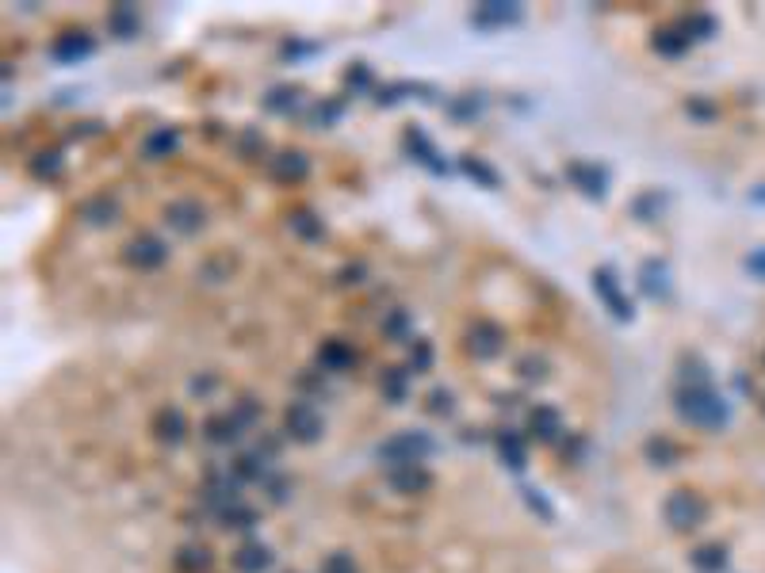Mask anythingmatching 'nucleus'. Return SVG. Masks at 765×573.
I'll list each match as a JSON object with an SVG mask.
<instances>
[{
  "instance_id": "25",
  "label": "nucleus",
  "mask_w": 765,
  "mask_h": 573,
  "mask_svg": "<svg viewBox=\"0 0 765 573\" xmlns=\"http://www.w3.org/2000/svg\"><path fill=\"white\" fill-rule=\"evenodd\" d=\"M460 168H463L467 176H471V180L478 184V188H486V192H498V188H502V176H498V168H494V165H486L483 157H463V161H460Z\"/></svg>"
},
{
  "instance_id": "38",
  "label": "nucleus",
  "mask_w": 765,
  "mask_h": 573,
  "mask_svg": "<svg viewBox=\"0 0 765 573\" xmlns=\"http://www.w3.org/2000/svg\"><path fill=\"white\" fill-rule=\"evenodd\" d=\"M643 451H647V458H650L655 466H674V458H677V448H674L670 440H662V436L647 440V448H643Z\"/></svg>"
},
{
  "instance_id": "40",
  "label": "nucleus",
  "mask_w": 765,
  "mask_h": 573,
  "mask_svg": "<svg viewBox=\"0 0 765 573\" xmlns=\"http://www.w3.org/2000/svg\"><path fill=\"white\" fill-rule=\"evenodd\" d=\"M692 566H697L701 573L724 569V547H701L697 554H692Z\"/></svg>"
},
{
  "instance_id": "20",
  "label": "nucleus",
  "mask_w": 765,
  "mask_h": 573,
  "mask_svg": "<svg viewBox=\"0 0 765 573\" xmlns=\"http://www.w3.org/2000/svg\"><path fill=\"white\" fill-rule=\"evenodd\" d=\"M203 436L211 443H219V448H226V443H234L242 436V421H237L234 413H215V417L203 421Z\"/></svg>"
},
{
  "instance_id": "26",
  "label": "nucleus",
  "mask_w": 765,
  "mask_h": 573,
  "mask_svg": "<svg viewBox=\"0 0 765 573\" xmlns=\"http://www.w3.org/2000/svg\"><path fill=\"white\" fill-rule=\"evenodd\" d=\"M640 286H643L647 298H666V291H670V283H666V264L662 261H643Z\"/></svg>"
},
{
  "instance_id": "1",
  "label": "nucleus",
  "mask_w": 765,
  "mask_h": 573,
  "mask_svg": "<svg viewBox=\"0 0 765 573\" xmlns=\"http://www.w3.org/2000/svg\"><path fill=\"white\" fill-rule=\"evenodd\" d=\"M677 417L701 428H719L727 421V406L708 386H682L677 390Z\"/></svg>"
},
{
  "instance_id": "22",
  "label": "nucleus",
  "mask_w": 765,
  "mask_h": 573,
  "mask_svg": "<svg viewBox=\"0 0 765 573\" xmlns=\"http://www.w3.org/2000/svg\"><path fill=\"white\" fill-rule=\"evenodd\" d=\"M81 218L89 226H111L119 218V203L111 195H92V199H84L81 203Z\"/></svg>"
},
{
  "instance_id": "23",
  "label": "nucleus",
  "mask_w": 765,
  "mask_h": 573,
  "mask_svg": "<svg viewBox=\"0 0 765 573\" xmlns=\"http://www.w3.org/2000/svg\"><path fill=\"white\" fill-rule=\"evenodd\" d=\"M268 566H272V551H268L264 543H245V547H237V554H234L237 573H264Z\"/></svg>"
},
{
  "instance_id": "7",
  "label": "nucleus",
  "mask_w": 765,
  "mask_h": 573,
  "mask_svg": "<svg viewBox=\"0 0 765 573\" xmlns=\"http://www.w3.org/2000/svg\"><path fill=\"white\" fill-rule=\"evenodd\" d=\"M126 264L138 268V271H153V268H161L168 261V245L158 237V234H138L131 245H126Z\"/></svg>"
},
{
  "instance_id": "5",
  "label": "nucleus",
  "mask_w": 765,
  "mask_h": 573,
  "mask_svg": "<svg viewBox=\"0 0 765 573\" xmlns=\"http://www.w3.org/2000/svg\"><path fill=\"white\" fill-rule=\"evenodd\" d=\"M283 428H288V436H291L295 443H314V440L325 432L322 413L310 406V401H291L288 413H283Z\"/></svg>"
},
{
  "instance_id": "14",
  "label": "nucleus",
  "mask_w": 765,
  "mask_h": 573,
  "mask_svg": "<svg viewBox=\"0 0 765 573\" xmlns=\"http://www.w3.org/2000/svg\"><path fill=\"white\" fill-rule=\"evenodd\" d=\"M387 485L394 493H425L433 485V475L425 470V463H414V466H391L387 470Z\"/></svg>"
},
{
  "instance_id": "2",
  "label": "nucleus",
  "mask_w": 765,
  "mask_h": 573,
  "mask_svg": "<svg viewBox=\"0 0 765 573\" xmlns=\"http://www.w3.org/2000/svg\"><path fill=\"white\" fill-rule=\"evenodd\" d=\"M433 455V440L425 432H399L391 440L379 443V463L382 466H414V463H425V458Z\"/></svg>"
},
{
  "instance_id": "9",
  "label": "nucleus",
  "mask_w": 765,
  "mask_h": 573,
  "mask_svg": "<svg viewBox=\"0 0 765 573\" xmlns=\"http://www.w3.org/2000/svg\"><path fill=\"white\" fill-rule=\"evenodd\" d=\"M566 180L589 199H605L608 192V172L597 161H571L566 165Z\"/></svg>"
},
{
  "instance_id": "41",
  "label": "nucleus",
  "mask_w": 765,
  "mask_h": 573,
  "mask_svg": "<svg viewBox=\"0 0 765 573\" xmlns=\"http://www.w3.org/2000/svg\"><path fill=\"white\" fill-rule=\"evenodd\" d=\"M31 172L39 180H54L62 172V153H39L31 161Z\"/></svg>"
},
{
  "instance_id": "17",
  "label": "nucleus",
  "mask_w": 765,
  "mask_h": 573,
  "mask_svg": "<svg viewBox=\"0 0 765 573\" xmlns=\"http://www.w3.org/2000/svg\"><path fill=\"white\" fill-rule=\"evenodd\" d=\"M176 150H180L176 126H158V131H150L142 138V157H146V161H165V157H173Z\"/></svg>"
},
{
  "instance_id": "45",
  "label": "nucleus",
  "mask_w": 765,
  "mask_h": 573,
  "mask_svg": "<svg viewBox=\"0 0 765 573\" xmlns=\"http://www.w3.org/2000/svg\"><path fill=\"white\" fill-rule=\"evenodd\" d=\"M322 573H360V569H357V562H352V554H341V551H337V554H330V558L322 562Z\"/></svg>"
},
{
  "instance_id": "16",
  "label": "nucleus",
  "mask_w": 765,
  "mask_h": 573,
  "mask_svg": "<svg viewBox=\"0 0 765 573\" xmlns=\"http://www.w3.org/2000/svg\"><path fill=\"white\" fill-rule=\"evenodd\" d=\"M153 436H158L161 443H168V448L184 443V436H188V421H184V413L176 406L158 409V417H153Z\"/></svg>"
},
{
  "instance_id": "32",
  "label": "nucleus",
  "mask_w": 765,
  "mask_h": 573,
  "mask_svg": "<svg viewBox=\"0 0 765 573\" xmlns=\"http://www.w3.org/2000/svg\"><path fill=\"white\" fill-rule=\"evenodd\" d=\"M219 520H222V527H234V532H249V527H257V512L242 505V500H234L230 509L219 512Z\"/></svg>"
},
{
  "instance_id": "19",
  "label": "nucleus",
  "mask_w": 765,
  "mask_h": 573,
  "mask_svg": "<svg viewBox=\"0 0 765 573\" xmlns=\"http://www.w3.org/2000/svg\"><path fill=\"white\" fill-rule=\"evenodd\" d=\"M498 455H502V463L509 470H524V466H529V443H524V436L513 432V428L498 432Z\"/></svg>"
},
{
  "instance_id": "37",
  "label": "nucleus",
  "mask_w": 765,
  "mask_h": 573,
  "mask_svg": "<svg viewBox=\"0 0 765 573\" xmlns=\"http://www.w3.org/2000/svg\"><path fill=\"white\" fill-rule=\"evenodd\" d=\"M409 329H414V325H409V313L406 310H391L387 318H382V333H387L391 340H399V344L414 340V337H409Z\"/></svg>"
},
{
  "instance_id": "27",
  "label": "nucleus",
  "mask_w": 765,
  "mask_h": 573,
  "mask_svg": "<svg viewBox=\"0 0 765 573\" xmlns=\"http://www.w3.org/2000/svg\"><path fill=\"white\" fill-rule=\"evenodd\" d=\"M288 226H291V234L303 237V241H322L325 237V226H322V218L314 210H291Z\"/></svg>"
},
{
  "instance_id": "3",
  "label": "nucleus",
  "mask_w": 765,
  "mask_h": 573,
  "mask_svg": "<svg viewBox=\"0 0 765 573\" xmlns=\"http://www.w3.org/2000/svg\"><path fill=\"white\" fill-rule=\"evenodd\" d=\"M662 516H666V524L674 527V532H692V527H701L704 524V516H708V505L697 497V493H689V490H677L666 497V505H662Z\"/></svg>"
},
{
  "instance_id": "15",
  "label": "nucleus",
  "mask_w": 765,
  "mask_h": 573,
  "mask_svg": "<svg viewBox=\"0 0 765 573\" xmlns=\"http://www.w3.org/2000/svg\"><path fill=\"white\" fill-rule=\"evenodd\" d=\"M520 20V4H502V0H486L471 12V23L483 27V31H498L505 23H517Z\"/></svg>"
},
{
  "instance_id": "4",
  "label": "nucleus",
  "mask_w": 765,
  "mask_h": 573,
  "mask_svg": "<svg viewBox=\"0 0 765 573\" xmlns=\"http://www.w3.org/2000/svg\"><path fill=\"white\" fill-rule=\"evenodd\" d=\"M589 283H593V295L601 298L605 310L613 313L616 321H632V318H635V310H632V303H628V295L620 291V279H616L613 268H597Z\"/></svg>"
},
{
  "instance_id": "48",
  "label": "nucleus",
  "mask_w": 765,
  "mask_h": 573,
  "mask_svg": "<svg viewBox=\"0 0 765 573\" xmlns=\"http://www.w3.org/2000/svg\"><path fill=\"white\" fill-rule=\"evenodd\" d=\"M318 47H306V42H283V57H299V54H314Z\"/></svg>"
},
{
  "instance_id": "10",
  "label": "nucleus",
  "mask_w": 765,
  "mask_h": 573,
  "mask_svg": "<svg viewBox=\"0 0 765 573\" xmlns=\"http://www.w3.org/2000/svg\"><path fill=\"white\" fill-rule=\"evenodd\" d=\"M96 50V38L89 35V31H65V35H58L54 38V47H50V57L54 62H62V65H77V62H84Z\"/></svg>"
},
{
  "instance_id": "42",
  "label": "nucleus",
  "mask_w": 765,
  "mask_h": 573,
  "mask_svg": "<svg viewBox=\"0 0 765 573\" xmlns=\"http://www.w3.org/2000/svg\"><path fill=\"white\" fill-rule=\"evenodd\" d=\"M345 84H348L352 92H367V89H372V69H367L364 62H357V65H352L348 73H345Z\"/></svg>"
},
{
  "instance_id": "31",
  "label": "nucleus",
  "mask_w": 765,
  "mask_h": 573,
  "mask_svg": "<svg viewBox=\"0 0 765 573\" xmlns=\"http://www.w3.org/2000/svg\"><path fill=\"white\" fill-rule=\"evenodd\" d=\"M689 35L685 31H677V27H666V31H658L655 38H650V47H655L658 54H666V57H677V54H685L689 50Z\"/></svg>"
},
{
  "instance_id": "13",
  "label": "nucleus",
  "mask_w": 765,
  "mask_h": 573,
  "mask_svg": "<svg viewBox=\"0 0 765 573\" xmlns=\"http://www.w3.org/2000/svg\"><path fill=\"white\" fill-rule=\"evenodd\" d=\"M352 363H357V352H352L348 340H341V337L322 340V348H318V367L322 371H330V375H345V371H352Z\"/></svg>"
},
{
  "instance_id": "46",
  "label": "nucleus",
  "mask_w": 765,
  "mask_h": 573,
  "mask_svg": "<svg viewBox=\"0 0 765 573\" xmlns=\"http://www.w3.org/2000/svg\"><path fill=\"white\" fill-rule=\"evenodd\" d=\"M635 218H643V222H650V218H658V192H647L643 199H635Z\"/></svg>"
},
{
  "instance_id": "30",
  "label": "nucleus",
  "mask_w": 765,
  "mask_h": 573,
  "mask_svg": "<svg viewBox=\"0 0 765 573\" xmlns=\"http://www.w3.org/2000/svg\"><path fill=\"white\" fill-rule=\"evenodd\" d=\"M299 89H291V84H276L272 92L264 96V111L268 115H291V111H299Z\"/></svg>"
},
{
  "instance_id": "12",
  "label": "nucleus",
  "mask_w": 765,
  "mask_h": 573,
  "mask_svg": "<svg viewBox=\"0 0 765 573\" xmlns=\"http://www.w3.org/2000/svg\"><path fill=\"white\" fill-rule=\"evenodd\" d=\"M165 222L173 226L176 234H200L203 222H207V210L195 203V199H176V203H168Z\"/></svg>"
},
{
  "instance_id": "39",
  "label": "nucleus",
  "mask_w": 765,
  "mask_h": 573,
  "mask_svg": "<svg viewBox=\"0 0 765 573\" xmlns=\"http://www.w3.org/2000/svg\"><path fill=\"white\" fill-rule=\"evenodd\" d=\"M517 375L524 382H544L547 379V360L544 355H524V360L517 363Z\"/></svg>"
},
{
  "instance_id": "8",
  "label": "nucleus",
  "mask_w": 765,
  "mask_h": 573,
  "mask_svg": "<svg viewBox=\"0 0 765 573\" xmlns=\"http://www.w3.org/2000/svg\"><path fill=\"white\" fill-rule=\"evenodd\" d=\"M402 146H406V153L414 157L421 168H429L433 176H444V172H448V161L441 157V150H436L433 141H429V134L417 131V126H409V131L402 134Z\"/></svg>"
},
{
  "instance_id": "28",
  "label": "nucleus",
  "mask_w": 765,
  "mask_h": 573,
  "mask_svg": "<svg viewBox=\"0 0 765 573\" xmlns=\"http://www.w3.org/2000/svg\"><path fill=\"white\" fill-rule=\"evenodd\" d=\"M341 115H345V99H318V104L306 111V123L314 126V131H325V126L341 123Z\"/></svg>"
},
{
  "instance_id": "24",
  "label": "nucleus",
  "mask_w": 765,
  "mask_h": 573,
  "mask_svg": "<svg viewBox=\"0 0 765 573\" xmlns=\"http://www.w3.org/2000/svg\"><path fill=\"white\" fill-rule=\"evenodd\" d=\"M107 31L116 38H134L138 35V8L134 4H116L107 12Z\"/></svg>"
},
{
  "instance_id": "47",
  "label": "nucleus",
  "mask_w": 765,
  "mask_h": 573,
  "mask_svg": "<svg viewBox=\"0 0 765 573\" xmlns=\"http://www.w3.org/2000/svg\"><path fill=\"white\" fill-rule=\"evenodd\" d=\"M237 150H242V157H249V153L264 150V138H261L257 131H245V134H242V141H237Z\"/></svg>"
},
{
  "instance_id": "33",
  "label": "nucleus",
  "mask_w": 765,
  "mask_h": 573,
  "mask_svg": "<svg viewBox=\"0 0 765 573\" xmlns=\"http://www.w3.org/2000/svg\"><path fill=\"white\" fill-rule=\"evenodd\" d=\"M230 470L242 482H264V455L257 451V455H237L234 463H230Z\"/></svg>"
},
{
  "instance_id": "35",
  "label": "nucleus",
  "mask_w": 765,
  "mask_h": 573,
  "mask_svg": "<svg viewBox=\"0 0 765 573\" xmlns=\"http://www.w3.org/2000/svg\"><path fill=\"white\" fill-rule=\"evenodd\" d=\"M425 371H433V344L417 337L409 344V375H425Z\"/></svg>"
},
{
  "instance_id": "43",
  "label": "nucleus",
  "mask_w": 765,
  "mask_h": 573,
  "mask_svg": "<svg viewBox=\"0 0 765 573\" xmlns=\"http://www.w3.org/2000/svg\"><path fill=\"white\" fill-rule=\"evenodd\" d=\"M451 409H456V406H451V390H444V386L429 390V413H433V417H448Z\"/></svg>"
},
{
  "instance_id": "36",
  "label": "nucleus",
  "mask_w": 765,
  "mask_h": 573,
  "mask_svg": "<svg viewBox=\"0 0 765 573\" xmlns=\"http://www.w3.org/2000/svg\"><path fill=\"white\" fill-rule=\"evenodd\" d=\"M483 107H486L483 96H456L448 104V115L451 119H460V123H467V119H475V115H483Z\"/></svg>"
},
{
  "instance_id": "6",
  "label": "nucleus",
  "mask_w": 765,
  "mask_h": 573,
  "mask_svg": "<svg viewBox=\"0 0 765 573\" xmlns=\"http://www.w3.org/2000/svg\"><path fill=\"white\" fill-rule=\"evenodd\" d=\"M467 352L475 355V360H494V355L505 352V329L498 321H475L471 333H467Z\"/></svg>"
},
{
  "instance_id": "29",
  "label": "nucleus",
  "mask_w": 765,
  "mask_h": 573,
  "mask_svg": "<svg viewBox=\"0 0 765 573\" xmlns=\"http://www.w3.org/2000/svg\"><path fill=\"white\" fill-rule=\"evenodd\" d=\"M379 386H382V398L394 401V406H402L406 394H409V371L406 367H387L382 371V379H379Z\"/></svg>"
},
{
  "instance_id": "18",
  "label": "nucleus",
  "mask_w": 765,
  "mask_h": 573,
  "mask_svg": "<svg viewBox=\"0 0 765 573\" xmlns=\"http://www.w3.org/2000/svg\"><path fill=\"white\" fill-rule=\"evenodd\" d=\"M272 176L276 180H283V184H295V180H303L306 172H310V157L303 153V150H283V153H276L272 157Z\"/></svg>"
},
{
  "instance_id": "11",
  "label": "nucleus",
  "mask_w": 765,
  "mask_h": 573,
  "mask_svg": "<svg viewBox=\"0 0 765 573\" xmlns=\"http://www.w3.org/2000/svg\"><path fill=\"white\" fill-rule=\"evenodd\" d=\"M529 436L536 443H555L563 436V413L555 406H532L529 409Z\"/></svg>"
},
{
  "instance_id": "34",
  "label": "nucleus",
  "mask_w": 765,
  "mask_h": 573,
  "mask_svg": "<svg viewBox=\"0 0 765 573\" xmlns=\"http://www.w3.org/2000/svg\"><path fill=\"white\" fill-rule=\"evenodd\" d=\"M211 566V551L207 547H184L176 554V569L180 573H203Z\"/></svg>"
},
{
  "instance_id": "21",
  "label": "nucleus",
  "mask_w": 765,
  "mask_h": 573,
  "mask_svg": "<svg viewBox=\"0 0 765 573\" xmlns=\"http://www.w3.org/2000/svg\"><path fill=\"white\" fill-rule=\"evenodd\" d=\"M406 96H421V99H433V89H429V84H414V81L382 84V89H375V104H379V107H394V104H402Z\"/></svg>"
},
{
  "instance_id": "44",
  "label": "nucleus",
  "mask_w": 765,
  "mask_h": 573,
  "mask_svg": "<svg viewBox=\"0 0 765 573\" xmlns=\"http://www.w3.org/2000/svg\"><path fill=\"white\" fill-rule=\"evenodd\" d=\"M234 417L242 421V428H249V424H257L261 421V401H253V398H242L234 406Z\"/></svg>"
}]
</instances>
